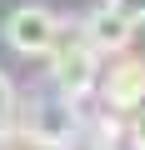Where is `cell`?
<instances>
[{"label": "cell", "instance_id": "3", "mask_svg": "<svg viewBox=\"0 0 145 150\" xmlns=\"http://www.w3.org/2000/svg\"><path fill=\"white\" fill-rule=\"evenodd\" d=\"M95 95L105 110L115 115H135L145 105V55H110V65H100V80H95Z\"/></svg>", "mask_w": 145, "mask_h": 150}, {"label": "cell", "instance_id": "1", "mask_svg": "<svg viewBox=\"0 0 145 150\" xmlns=\"http://www.w3.org/2000/svg\"><path fill=\"white\" fill-rule=\"evenodd\" d=\"M80 105L65 95H30L15 115V135H25L35 150H70L80 145Z\"/></svg>", "mask_w": 145, "mask_h": 150}, {"label": "cell", "instance_id": "7", "mask_svg": "<svg viewBox=\"0 0 145 150\" xmlns=\"http://www.w3.org/2000/svg\"><path fill=\"white\" fill-rule=\"evenodd\" d=\"M15 115H20V90L5 70H0V140H10L15 135Z\"/></svg>", "mask_w": 145, "mask_h": 150}, {"label": "cell", "instance_id": "8", "mask_svg": "<svg viewBox=\"0 0 145 150\" xmlns=\"http://www.w3.org/2000/svg\"><path fill=\"white\" fill-rule=\"evenodd\" d=\"M110 10H115L120 20H130L135 30L145 25V0H110Z\"/></svg>", "mask_w": 145, "mask_h": 150}, {"label": "cell", "instance_id": "4", "mask_svg": "<svg viewBox=\"0 0 145 150\" xmlns=\"http://www.w3.org/2000/svg\"><path fill=\"white\" fill-rule=\"evenodd\" d=\"M60 40V15L50 5H15L5 15V45L15 55H50Z\"/></svg>", "mask_w": 145, "mask_h": 150}, {"label": "cell", "instance_id": "6", "mask_svg": "<svg viewBox=\"0 0 145 150\" xmlns=\"http://www.w3.org/2000/svg\"><path fill=\"white\" fill-rule=\"evenodd\" d=\"M80 140H85L90 150H120V145H125V115H115V110L85 115V120H80Z\"/></svg>", "mask_w": 145, "mask_h": 150}, {"label": "cell", "instance_id": "9", "mask_svg": "<svg viewBox=\"0 0 145 150\" xmlns=\"http://www.w3.org/2000/svg\"><path fill=\"white\" fill-rule=\"evenodd\" d=\"M125 145H130V150H145V105L125 120Z\"/></svg>", "mask_w": 145, "mask_h": 150}, {"label": "cell", "instance_id": "5", "mask_svg": "<svg viewBox=\"0 0 145 150\" xmlns=\"http://www.w3.org/2000/svg\"><path fill=\"white\" fill-rule=\"evenodd\" d=\"M80 35H85V45L105 60V55H125V50H130L135 25H130V20H120L110 5H100V10H90V15H85V30H80Z\"/></svg>", "mask_w": 145, "mask_h": 150}, {"label": "cell", "instance_id": "2", "mask_svg": "<svg viewBox=\"0 0 145 150\" xmlns=\"http://www.w3.org/2000/svg\"><path fill=\"white\" fill-rule=\"evenodd\" d=\"M95 80H100V55L85 45V35H65L60 30V40L50 50V85H55V95L80 105L85 95H95Z\"/></svg>", "mask_w": 145, "mask_h": 150}]
</instances>
